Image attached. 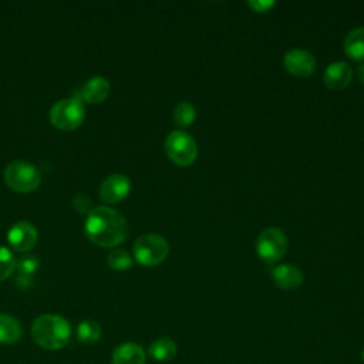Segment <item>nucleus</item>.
<instances>
[{
	"label": "nucleus",
	"instance_id": "f8f14e48",
	"mask_svg": "<svg viewBox=\"0 0 364 364\" xmlns=\"http://www.w3.org/2000/svg\"><path fill=\"white\" fill-rule=\"evenodd\" d=\"M272 280L283 290H297L304 282L303 272L293 264H279L272 270Z\"/></svg>",
	"mask_w": 364,
	"mask_h": 364
},
{
	"label": "nucleus",
	"instance_id": "f03ea898",
	"mask_svg": "<svg viewBox=\"0 0 364 364\" xmlns=\"http://www.w3.org/2000/svg\"><path fill=\"white\" fill-rule=\"evenodd\" d=\"M31 337L41 348L58 350L70 341L71 327L70 323L61 316L43 314L33 321Z\"/></svg>",
	"mask_w": 364,
	"mask_h": 364
},
{
	"label": "nucleus",
	"instance_id": "412c9836",
	"mask_svg": "<svg viewBox=\"0 0 364 364\" xmlns=\"http://www.w3.org/2000/svg\"><path fill=\"white\" fill-rule=\"evenodd\" d=\"M16 269L18 272V277L31 279L33 273L38 269V259L31 255H24L16 260Z\"/></svg>",
	"mask_w": 364,
	"mask_h": 364
},
{
	"label": "nucleus",
	"instance_id": "6ab92c4d",
	"mask_svg": "<svg viewBox=\"0 0 364 364\" xmlns=\"http://www.w3.org/2000/svg\"><path fill=\"white\" fill-rule=\"evenodd\" d=\"M195 118H196L195 107L191 102H188V101H181L173 108L172 119H173L175 125H178L179 128L191 127L195 122Z\"/></svg>",
	"mask_w": 364,
	"mask_h": 364
},
{
	"label": "nucleus",
	"instance_id": "423d86ee",
	"mask_svg": "<svg viewBox=\"0 0 364 364\" xmlns=\"http://www.w3.org/2000/svg\"><path fill=\"white\" fill-rule=\"evenodd\" d=\"M85 109L80 98L70 97L57 101L50 109V121L54 127L70 131L80 127L84 121Z\"/></svg>",
	"mask_w": 364,
	"mask_h": 364
},
{
	"label": "nucleus",
	"instance_id": "6e6552de",
	"mask_svg": "<svg viewBox=\"0 0 364 364\" xmlns=\"http://www.w3.org/2000/svg\"><path fill=\"white\" fill-rule=\"evenodd\" d=\"M283 65L289 74L299 78H306L316 71L317 61L310 51L303 48H293L284 54Z\"/></svg>",
	"mask_w": 364,
	"mask_h": 364
},
{
	"label": "nucleus",
	"instance_id": "a211bd4d",
	"mask_svg": "<svg viewBox=\"0 0 364 364\" xmlns=\"http://www.w3.org/2000/svg\"><path fill=\"white\" fill-rule=\"evenodd\" d=\"M77 340L85 346L97 343L101 337V326L94 320H82L75 330Z\"/></svg>",
	"mask_w": 364,
	"mask_h": 364
},
{
	"label": "nucleus",
	"instance_id": "4be33fe9",
	"mask_svg": "<svg viewBox=\"0 0 364 364\" xmlns=\"http://www.w3.org/2000/svg\"><path fill=\"white\" fill-rule=\"evenodd\" d=\"M14 269H16V259L13 253L7 247L0 246V282L6 280L13 273Z\"/></svg>",
	"mask_w": 364,
	"mask_h": 364
},
{
	"label": "nucleus",
	"instance_id": "f257e3e1",
	"mask_svg": "<svg viewBox=\"0 0 364 364\" xmlns=\"http://www.w3.org/2000/svg\"><path fill=\"white\" fill-rule=\"evenodd\" d=\"M87 237L101 247H114L128 235V223L121 212L109 206H97L85 220Z\"/></svg>",
	"mask_w": 364,
	"mask_h": 364
},
{
	"label": "nucleus",
	"instance_id": "9d476101",
	"mask_svg": "<svg viewBox=\"0 0 364 364\" xmlns=\"http://www.w3.org/2000/svg\"><path fill=\"white\" fill-rule=\"evenodd\" d=\"M7 239H9L10 246L14 250L27 252L37 242V230H36L34 225H31L30 222L20 220L10 228V230L7 233Z\"/></svg>",
	"mask_w": 364,
	"mask_h": 364
},
{
	"label": "nucleus",
	"instance_id": "4468645a",
	"mask_svg": "<svg viewBox=\"0 0 364 364\" xmlns=\"http://www.w3.org/2000/svg\"><path fill=\"white\" fill-rule=\"evenodd\" d=\"M146 355L144 348L136 343L119 344L111 355V364H145Z\"/></svg>",
	"mask_w": 364,
	"mask_h": 364
},
{
	"label": "nucleus",
	"instance_id": "dca6fc26",
	"mask_svg": "<svg viewBox=\"0 0 364 364\" xmlns=\"http://www.w3.org/2000/svg\"><path fill=\"white\" fill-rule=\"evenodd\" d=\"M176 351H178L176 343L168 337L155 340L148 348L149 357L154 358L155 361H161V363L171 361L176 355Z\"/></svg>",
	"mask_w": 364,
	"mask_h": 364
},
{
	"label": "nucleus",
	"instance_id": "aec40b11",
	"mask_svg": "<svg viewBox=\"0 0 364 364\" xmlns=\"http://www.w3.org/2000/svg\"><path fill=\"white\" fill-rule=\"evenodd\" d=\"M108 264L115 270H128L132 266V257L124 249H112L107 256Z\"/></svg>",
	"mask_w": 364,
	"mask_h": 364
},
{
	"label": "nucleus",
	"instance_id": "ddd939ff",
	"mask_svg": "<svg viewBox=\"0 0 364 364\" xmlns=\"http://www.w3.org/2000/svg\"><path fill=\"white\" fill-rule=\"evenodd\" d=\"M111 91L109 81L102 75H95L87 80V82L82 85L80 91V97L90 104H98L102 102Z\"/></svg>",
	"mask_w": 364,
	"mask_h": 364
},
{
	"label": "nucleus",
	"instance_id": "1a4fd4ad",
	"mask_svg": "<svg viewBox=\"0 0 364 364\" xmlns=\"http://www.w3.org/2000/svg\"><path fill=\"white\" fill-rule=\"evenodd\" d=\"M131 191V181L127 175L112 173L107 176L98 189L100 199L105 203H118L124 200Z\"/></svg>",
	"mask_w": 364,
	"mask_h": 364
},
{
	"label": "nucleus",
	"instance_id": "7ed1b4c3",
	"mask_svg": "<svg viewBox=\"0 0 364 364\" xmlns=\"http://www.w3.org/2000/svg\"><path fill=\"white\" fill-rule=\"evenodd\" d=\"M166 156L179 166H189L198 156V145L191 134L176 129L168 134L164 142Z\"/></svg>",
	"mask_w": 364,
	"mask_h": 364
},
{
	"label": "nucleus",
	"instance_id": "39448f33",
	"mask_svg": "<svg viewBox=\"0 0 364 364\" xmlns=\"http://www.w3.org/2000/svg\"><path fill=\"white\" fill-rule=\"evenodd\" d=\"M169 253L168 240L158 233H145L134 243V257L142 266H156Z\"/></svg>",
	"mask_w": 364,
	"mask_h": 364
},
{
	"label": "nucleus",
	"instance_id": "f3484780",
	"mask_svg": "<svg viewBox=\"0 0 364 364\" xmlns=\"http://www.w3.org/2000/svg\"><path fill=\"white\" fill-rule=\"evenodd\" d=\"M21 337V326L18 320L10 314L0 313V343L13 344Z\"/></svg>",
	"mask_w": 364,
	"mask_h": 364
},
{
	"label": "nucleus",
	"instance_id": "a878e982",
	"mask_svg": "<svg viewBox=\"0 0 364 364\" xmlns=\"http://www.w3.org/2000/svg\"><path fill=\"white\" fill-rule=\"evenodd\" d=\"M361 358H363V361H364V348H363V351H361Z\"/></svg>",
	"mask_w": 364,
	"mask_h": 364
},
{
	"label": "nucleus",
	"instance_id": "393cba45",
	"mask_svg": "<svg viewBox=\"0 0 364 364\" xmlns=\"http://www.w3.org/2000/svg\"><path fill=\"white\" fill-rule=\"evenodd\" d=\"M355 74H357V78H358V81H360L361 84H364V63H361V64L357 67V71H355Z\"/></svg>",
	"mask_w": 364,
	"mask_h": 364
},
{
	"label": "nucleus",
	"instance_id": "0eeeda50",
	"mask_svg": "<svg viewBox=\"0 0 364 364\" xmlns=\"http://www.w3.org/2000/svg\"><path fill=\"white\" fill-rule=\"evenodd\" d=\"M287 250V236L276 226L263 229L256 239V253L266 263L279 262Z\"/></svg>",
	"mask_w": 364,
	"mask_h": 364
},
{
	"label": "nucleus",
	"instance_id": "9b49d317",
	"mask_svg": "<svg viewBox=\"0 0 364 364\" xmlns=\"http://www.w3.org/2000/svg\"><path fill=\"white\" fill-rule=\"evenodd\" d=\"M353 80V68L346 61H336L327 65L323 74L324 85L331 91L344 90Z\"/></svg>",
	"mask_w": 364,
	"mask_h": 364
},
{
	"label": "nucleus",
	"instance_id": "2eb2a0df",
	"mask_svg": "<svg viewBox=\"0 0 364 364\" xmlns=\"http://www.w3.org/2000/svg\"><path fill=\"white\" fill-rule=\"evenodd\" d=\"M344 53L354 61H364V27L348 31L343 43Z\"/></svg>",
	"mask_w": 364,
	"mask_h": 364
},
{
	"label": "nucleus",
	"instance_id": "b1692460",
	"mask_svg": "<svg viewBox=\"0 0 364 364\" xmlns=\"http://www.w3.org/2000/svg\"><path fill=\"white\" fill-rule=\"evenodd\" d=\"M247 6L256 13H267L276 6V1H273V0H249Z\"/></svg>",
	"mask_w": 364,
	"mask_h": 364
},
{
	"label": "nucleus",
	"instance_id": "20e7f679",
	"mask_svg": "<svg viewBox=\"0 0 364 364\" xmlns=\"http://www.w3.org/2000/svg\"><path fill=\"white\" fill-rule=\"evenodd\" d=\"M4 181L9 188L20 193H28L41 182L40 169L26 161H13L4 169Z\"/></svg>",
	"mask_w": 364,
	"mask_h": 364
},
{
	"label": "nucleus",
	"instance_id": "5701e85b",
	"mask_svg": "<svg viewBox=\"0 0 364 364\" xmlns=\"http://www.w3.org/2000/svg\"><path fill=\"white\" fill-rule=\"evenodd\" d=\"M73 206L78 213H84L88 215L94 208H92V200L85 196L84 193H77L73 199Z\"/></svg>",
	"mask_w": 364,
	"mask_h": 364
}]
</instances>
